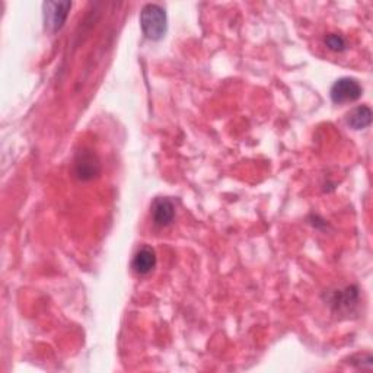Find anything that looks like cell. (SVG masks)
I'll list each match as a JSON object with an SVG mask.
<instances>
[{
  "label": "cell",
  "mask_w": 373,
  "mask_h": 373,
  "mask_svg": "<svg viewBox=\"0 0 373 373\" xmlns=\"http://www.w3.org/2000/svg\"><path fill=\"white\" fill-rule=\"evenodd\" d=\"M363 94L362 85L353 78H342L334 82L330 95L334 104H347L358 101Z\"/></svg>",
  "instance_id": "2"
},
{
  "label": "cell",
  "mask_w": 373,
  "mask_h": 373,
  "mask_svg": "<svg viewBox=\"0 0 373 373\" xmlns=\"http://www.w3.org/2000/svg\"><path fill=\"white\" fill-rule=\"evenodd\" d=\"M326 45L332 50V52H343L346 48V41L342 36H337V34H328L326 37Z\"/></svg>",
  "instance_id": "8"
},
{
  "label": "cell",
  "mask_w": 373,
  "mask_h": 373,
  "mask_svg": "<svg viewBox=\"0 0 373 373\" xmlns=\"http://www.w3.org/2000/svg\"><path fill=\"white\" fill-rule=\"evenodd\" d=\"M140 27L145 37L159 41L166 34V12L156 3L146 5L140 12Z\"/></svg>",
  "instance_id": "1"
},
{
  "label": "cell",
  "mask_w": 373,
  "mask_h": 373,
  "mask_svg": "<svg viewBox=\"0 0 373 373\" xmlns=\"http://www.w3.org/2000/svg\"><path fill=\"white\" fill-rule=\"evenodd\" d=\"M372 123V110L367 105L353 108L347 114V124L354 130H363Z\"/></svg>",
  "instance_id": "7"
},
{
  "label": "cell",
  "mask_w": 373,
  "mask_h": 373,
  "mask_svg": "<svg viewBox=\"0 0 373 373\" xmlns=\"http://www.w3.org/2000/svg\"><path fill=\"white\" fill-rule=\"evenodd\" d=\"M75 175L82 181H89L95 177H98L101 171V163L98 156L92 150L83 149L79 150L75 156Z\"/></svg>",
  "instance_id": "3"
},
{
  "label": "cell",
  "mask_w": 373,
  "mask_h": 373,
  "mask_svg": "<svg viewBox=\"0 0 373 373\" xmlns=\"http://www.w3.org/2000/svg\"><path fill=\"white\" fill-rule=\"evenodd\" d=\"M44 8V22L50 32H57L63 28L67 16H69L72 3L71 2H45Z\"/></svg>",
  "instance_id": "4"
},
{
  "label": "cell",
  "mask_w": 373,
  "mask_h": 373,
  "mask_svg": "<svg viewBox=\"0 0 373 373\" xmlns=\"http://www.w3.org/2000/svg\"><path fill=\"white\" fill-rule=\"evenodd\" d=\"M155 267H156V254L150 247H142L134 254L131 261V268L134 270V273L145 276L149 275Z\"/></svg>",
  "instance_id": "6"
},
{
  "label": "cell",
  "mask_w": 373,
  "mask_h": 373,
  "mask_svg": "<svg viewBox=\"0 0 373 373\" xmlns=\"http://www.w3.org/2000/svg\"><path fill=\"white\" fill-rule=\"evenodd\" d=\"M175 207L173 201L165 197H158L152 205V217L156 226H168L174 220Z\"/></svg>",
  "instance_id": "5"
}]
</instances>
